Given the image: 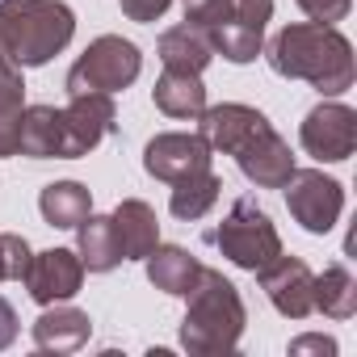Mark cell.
<instances>
[{
  "mask_svg": "<svg viewBox=\"0 0 357 357\" xmlns=\"http://www.w3.org/2000/svg\"><path fill=\"white\" fill-rule=\"evenodd\" d=\"M118 5H122V13H126L130 22L151 26V22H160V17L172 9V0H118Z\"/></svg>",
  "mask_w": 357,
  "mask_h": 357,
  "instance_id": "28",
  "label": "cell"
},
{
  "mask_svg": "<svg viewBox=\"0 0 357 357\" xmlns=\"http://www.w3.org/2000/svg\"><path fill=\"white\" fill-rule=\"evenodd\" d=\"M290 353L298 357V353H336V340L332 336H319V332H311V336H298V340H290Z\"/></svg>",
  "mask_w": 357,
  "mask_h": 357,
  "instance_id": "30",
  "label": "cell"
},
{
  "mask_svg": "<svg viewBox=\"0 0 357 357\" xmlns=\"http://www.w3.org/2000/svg\"><path fill=\"white\" fill-rule=\"evenodd\" d=\"M311 307L328 319H353L357 315V282L344 265H328L311 282Z\"/></svg>",
  "mask_w": 357,
  "mask_h": 357,
  "instance_id": "22",
  "label": "cell"
},
{
  "mask_svg": "<svg viewBox=\"0 0 357 357\" xmlns=\"http://www.w3.org/2000/svg\"><path fill=\"white\" fill-rule=\"evenodd\" d=\"M151 101L168 118H198L206 109V84L198 72H168L164 68V76L151 89Z\"/></svg>",
  "mask_w": 357,
  "mask_h": 357,
  "instance_id": "20",
  "label": "cell"
},
{
  "mask_svg": "<svg viewBox=\"0 0 357 357\" xmlns=\"http://www.w3.org/2000/svg\"><path fill=\"white\" fill-rule=\"evenodd\" d=\"M59 160H80L89 155L101 139H109L118 130V109L109 93H80L68 97V105L59 109Z\"/></svg>",
  "mask_w": 357,
  "mask_h": 357,
  "instance_id": "8",
  "label": "cell"
},
{
  "mask_svg": "<svg viewBox=\"0 0 357 357\" xmlns=\"http://www.w3.org/2000/svg\"><path fill=\"white\" fill-rule=\"evenodd\" d=\"M30 332H34V344H38L43 353H76V349L89 344L93 319H89V311H80V307L51 303V307H43V315L34 319Z\"/></svg>",
  "mask_w": 357,
  "mask_h": 357,
  "instance_id": "15",
  "label": "cell"
},
{
  "mask_svg": "<svg viewBox=\"0 0 357 357\" xmlns=\"http://www.w3.org/2000/svg\"><path fill=\"white\" fill-rule=\"evenodd\" d=\"M185 298H190V307L181 319V349L194 357L231 353L244 336V324H248V311H244L236 282H227L219 269L202 265V278Z\"/></svg>",
  "mask_w": 357,
  "mask_h": 357,
  "instance_id": "2",
  "label": "cell"
},
{
  "mask_svg": "<svg viewBox=\"0 0 357 357\" xmlns=\"http://www.w3.org/2000/svg\"><path fill=\"white\" fill-rule=\"evenodd\" d=\"M38 211H43V219H47L51 227L76 231V223H84V219L93 215V194H89V185H80V181H51V185H43V194H38Z\"/></svg>",
  "mask_w": 357,
  "mask_h": 357,
  "instance_id": "21",
  "label": "cell"
},
{
  "mask_svg": "<svg viewBox=\"0 0 357 357\" xmlns=\"http://www.w3.org/2000/svg\"><path fill=\"white\" fill-rule=\"evenodd\" d=\"M143 72V55L130 38L122 34H101L84 47V55L68 68V97H80V93H122L139 80Z\"/></svg>",
  "mask_w": 357,
  "mask_h": 357,
  "instance_id": "6",
  "label": "cell"
},
{
  "mask_svg": "<svg viewBox=\"0 0 357 357\" xmlns=\"http://www.w3.org/2000/svg\"><path fill=\"white\" fill-rule=\"evenodd\" d=\"M26 109V80H22V68L5 55L0 47V114H22Z\"/></svg>",
  "mask_w": 357,
  "mask_h": 357,
  "instance_id": "26",
  "label": "cell"
},
{
  "mask_svg": "<svg viewBox=\"0 0 357 357\" xmlns=\"http://www.w3.org/2000/svg\"><path fill=\"white\" fill-rule=\"evenodd\" d=\"M231 155H236L240 172L248 176L257 190H282V185L290 181V172H294V151H290V143L273 130V122H265L257 135H248Z\"/></svg>",
  "mask_w": 357,
  "mask_h": 357,
  "instance_id": "11",
  "label": "cell"
},
{
  "mask_svg": "<svg viewBox=\"0 0 357 357\" xmlns=\"http://www.w3.org/2000/svg\"><path fill=\"white\" fill-rule=\"evenodd\" d=\"M143 265H147V282L155 290L172 294V298H185L198 286V278H202V261L190 248H181V244H155L143 257Z\"/></svg>",
  "mask_w": 357,
  "mask_h": 357,
  "instance_id": "16",
  "label": "cell"
},
{
  "mask_svg": "<svg viewBox=\"0 0 357 357\" xmlns=\"http://www.w3.org/2000/svg\"><path fill=\"white\" fill-rule=\"evenodd\" d=\"M257 282H261V290H265V298L273 303L278 315H286V319H307V315L315 311V307H311V282H315V273L307 269V261L278 252L269 265L257 269Z\"/></svg>",
  "mask_w": 357,
  "mask_h": 357,
  "instance_id": "13",
  "label": "cell"
},
{
  "mask_svg": "<svg viewBox=\"0 0 357 357\" xmlns=\"http://www.w3.org/2000/svg\"><path fill=\"white\" fill-rule=\"evenodd\" d=\"M22 143V114H0V160L17 155Z\"/></svg>",
  "mask_w": 357,
  "mask_h": 357,
  "instance_id": "29",
  "label": "cell"
},
{
  "mask_svg": "<svg viewBox=\"0 0 357 357\" xmlns=\"http://www.w3.org/2000/svg\"><path fill=\"white\" fill-rule=\"evenodd\" d=\"M211 160H215V151L206 147V139L202 135H185V130H164V135H155L143 147L147 176H155V181H164V185H176V181H185V176H194V172H206Z\"/></svg>",
  "mask_w": 357,
  "mask_h": 357,
  "instance_id": "10",
  "label": "cell"
},
{
  "mask_svg": "<svg viewBox=\"0 0 357 357\" xmlns=\"http://www.w3.org/2000/svg\"><path fill=\"white\" fill-rule=\"evenodd\" d=\"M294 5H298L311 22H319V26H336V22L349 17L353 0H294Z\"/></svg>",
  "mask_w": 357,
  "mask_h": 357,
  "instance_id": "27",
  "label": "cell"
},
{
  "mask_svg": "<svg viewBox=\"0 0 357 357\" xmlns=\"http://www.w3.org/2000/svg\"><path fill=\"white\" fill-rule=\"evenodd\" d=\"M185 22L198 26L227 63H252L273 22V0H185Z\"/></svg>",
  "mask_w": 357,
  "mask_h": 357,
  "instance_id": "4",
  "label": "cell"
},
{
  "mask_svg": "<svg viewBox=\"0 0 357 357\" xmlns=\"http://www.w3.org/2000/svg\"><path fill=\"white\" fill-rule=\"evenodd\" d=\"M22 282H26V290H30V298L38 307L68 303L84 286V261L72 248H47V252H34V261H30Z\"/></svg>",
  "mask_w": 357,
  "mask_h": 357,
  "instance_id": "12",
  "label": "cell"
},
{
  "mask_svg": "<svg viewBox=\"0 0 357 357\" xmlns=\"http://www.w3.org/2000/svg\"><path fill=\"white\" fill-rule=\"evenodd\" d=\"M282 190H286V206L294 223L311 236H328L344 215V185L324 168H294Z\"/></svg>",
  "mask_w": 357,
  "mask_h": 357,
  "instance_id": "7",
  "label": "cell"
},
{
  "mask_svg": "<svg viewBox=\"0 0 357 357\" xmlns=\"http://www.w3.org/2000/svg\"><path fill=\"white\" fill-rule=\"evenodd\" d=\"M76 34V13L63 0H0V47L17 68L51 63Z\"/></svg>",
  "mask_w": 357,
  "mask_h": 357,
  "instance_id": "3",
  "label": "cell"
},
{
  "mask_svg": "<svg viewBox=\"0 0 357 357\" xmlns=\"http://www.w3.org/2000/svg\"><path fill=\"white\" fill-rule=\"evenodd\" d=\"M206 244L219 248L236 269H248V273H257L261 265H269L282 252V236L273 219L257 206V198H236L223 223L206 231Z\"/></svg>",
  "mask_w": 357,
  "mask_h": 357,
  "instance_id": "5",
  "label": "cell"
},
{
  "mask_svg": "<svg viewBox=\"0 0 357 357\" xmlns=\"http://www.w3.org/2000/svg\"><path fill=\"white\" fill-rule=\"evenodd\" d=\"M76 252H80L89 273H109L126 261L109 215H89L84 223H76Z\"/></svg>",
  "mask_w": 357,
  "mask_h": 357,
  "instance_id": "19",
  "label": "cell"
},
{
  "mask_svg": "<svg viewBox=\"0 0 357 357\" xmlns=\"http://www.w3.org/2000/svg\"><path fill=\"white\" fill-rule=\"evenodd\" d=\"M155 55H160V63H164L168 72H198V76H202V72H206V63L215 59V51H211L206 34H202L198 26H190V22L164 30V34H160V43H155Z\"/></svg>",
  "mask_w": 357,
  "mask_h": 357,
  "instance_id": "18",
  "label": "cell"
},
{
  "mask_svg": "<svg viewBox=\"0 0 357 357\" xmlns=\"http://www.w3.org/2000/svg\"><path fill=\"white\" fill-rule=\"evenodd\" d=\"M109 223L118 231V244H122V257L126 261H143L160 244V219H155V211L143 198H122L114 206Z\"/></svg>",
  "mask_w": 357,
  "mask_h": 357,
  "instance_id": "17",
  "label": "cell"
},
{
  "mask_svg": "<svg viewBox=\"0 0 357 357\" xmlns=\"http://www.w3.org/2000/svg\"><path fill=\"white\" fill-rule=\"evenodd\" d=\"M269 68L286 80H307L311 89H319L324 97H340L353 89L357 80V59H353V43L336 30V26H319V22H294L282 26L269 47H261Z\"/></svg>",
  "mask_w": 357,
  "mask_h": 357,
  "instance_id": "1",
  "label": "cell"
},
{
  "mask_svg": "<svg viewBox=\"0 0 357 357\" xmlns=\"http://www.w3.org/2000/svg\"><path fill=\"white\" fill-rule=\"evenodd\" d=\"M34 261V248L17 231H0V282H22Z\"/></svg>",
  "mask_w": 357,
  "mask_h": 357,
  "instance_id": "25",
  "label": "cell"
},
{
  "mask_svg": "<svg viewBox=\"0 0 357 357\" xmlns=\"http://www.w3.org/2000/svg\"><path fill=\"white\" fill-rule=\"evenodd\" d=\"M59 109L55 105H26L22 109V143L17 155L30 160H59Z\"/></svg>",
  "mask_w": 357,
  "mask_h": 357,
  "instance_id": "24",
  "label": "cell"
},
{
  "mask_svg": "<svg viewBox=\"0 0 357 357\" xmlns=\"http://www.w3.org/2000/svg\"><path fill=\"white\" fill-rule=\"evenodd\" d=\"M265 122H269V118H265L261 109L240 105V101H223V105H206V109L198 114V135L206 139L211 151L231 155V151H236L248 135H257Z\"/></svg>",
  "mask_w": 357,
  "mask_h": 357,
  "instance_id": "14",
  "label": "cell"
},
{
  "mask_svg": "<svg viewBox=\"0 0 357 357\" xmlns=\"http://www.w3.org/2000/svg\"><path fill=\"white\" fill-rule=\"evenodd\" d=\"M17 340V311L9 298H0V349H9Z\"/></svg>",
  "mask_w": 357,
  "mask_h": 357,
  "instance_id": "31",
  "label": "cell"
},
{
  "mask_svg": "<svg viewBox=\"0 0 357 357\" xmlns=\"http://www.w3.org/2000/svg\"><path fill=\"white\" fill-rule=\"evenodd\" d=\"M298 143L319 164H340L357 151V109L344 101H319L298 126Z\"/></svg>",
  "mask_w": 357,
  "mask_h": 357,
  "instance_id": "9",
  "label": "cell"
},
{
  "mask_svg": "<svg viewBox=\"0 0 357 357\" xmlns=\"http://www.w3.org/2000/svg\"><path fill=\"white\" fill-rule=\"evenodd\" d=\"M219 190H223V181H219L215 168L194 172V176H185V181H176V185H172V198H168L172 219H181V223L206 219V215L215 211V202H219Z\"/></svg>",
  "mask_w": 357,
  "mask_h": 357,
  "instance_id": "23",
  "label": "cell"
}]
</instances>
